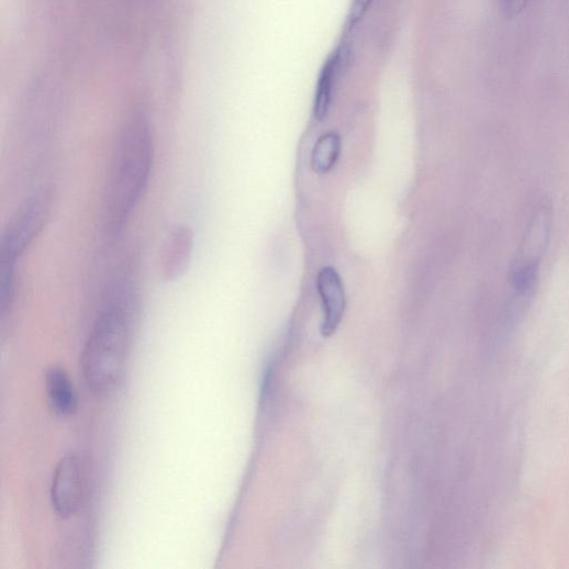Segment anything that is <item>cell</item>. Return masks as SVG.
Here are the masks:
<instances>
[{"label": "cell", "instance_id": "obj_12", "mask_svg": "<svg viewBox=\"0 0 569 569\" xmlns=\"http://www.w3.org/2000/svg\"><path fill=\"white\" fill-rule=\"evenodd\" d=\"M500 9L505 19L520 16L527 8L529 0H499Z\"/></svg>", "mask_w": 569, "mask_h": 569}, {"label": "cell", "instance_id": "obj_1", "mask_svg": "<svg viewBox=\"0 0 569 569\" xmlns=\"http://www.w3.org/2000/svg\"><path fill=\"white\" fill-rule=\"evenodd\" d=\"M134 260L132 254L122 258L81 350L85 383L98 397L115 391L126 367L141 308Z\"/></svg>", "mask_w": 569, "mask_h": 569}, {"label": "cell", "instance_id": "obj_9", "mask_svg": "<svg viewBox=\"0 0 569 569\" xmlns=\"http://www.w3.org/2000/svg\"><path fill=\"white\" fill-rule=\"evenodd\" d=\"M341 60L342 52L338 49L326 60L321 70L313 109L314 118L319 122H323L328 115Z\"/></svg>", "mask_w": 569, "mask_h": 569}, {"label": "cell", "instance_id": "obj_8", "mask_svg": "<svg viewBox=\"0 0 569 569\" xmlns=\"http://www.w3.org/2000/svg\"><path fill=\"white\" fill-rule=\"evenodd\" d=\"M45 390L51 409L59 416L68 417L78 409V397L67 371L52 366L45 373Z\"/></svg>", "mask_w": 569, "mask_h": 569}, {"label": "cell", "instance_id": "obj_2", "mask_svg": "<svg viewBox=\"0 0 569 569\" xmlns=\"http://www.w3.org/2000/svg\"><path fill=\"white\" fill-rule=\"evenodd\" d=\"M155 161L150 121L142 110L133 111L120 131L104 198V231L118 241L145 197Z\"/></svg>", "mask_w": 569, "mask_h": 569}, {"label": "cell", "instance_id": "obj_11", "mask_svg": "<svg viewBox=\"0 0 569 569\" xmlns=\"http://www.w3.org/2000/svg\"><path fill=\"white\" fill-rule=\"evenodd\" d=\"M341 153V136L334 132L324 134L319 138L312 152L313 170L320 175L330 172L338 161Z\"/></svg>", "mask_w": 569, "mask_h": 569}, {"label": "cell", "instance_id": "obj_13", "mask_svg": "<svg viewBox=\"0 0 569 569\" xmlns=\"http://www.w3.org/2000/svg\"><path fill=\"white\" fill-rule=\"evenodd\" d=\"M371 0H354V4L348 18L350 27L359 22L366 13Z\"/></svg>", "mask_w": 569, "mask_h": 569}, {"label": "cell", "instance_id": "obj_4", "mask_svg": "<svg viewBox=\"0 0 569 569\" xmlns=\"http://www.w3.org/2000/svg\"><path fill=\"white\" fill-rule=\"evenodd\" d=\"M551 230V212L546 204L533 214L511 267L513 289L525 295L537 280L539 265L548 245Z\"/></svg>", "mask_w": 569, "mask_h": 569}, {"label": "cell", "instance_id": "obj_6", "mask_svg": "<svg viewBox=\"0 0 569 569\" xmlns=\"http://www.w3.org/2000/svg\"><path fill=\"white\" fill-rule=\"evenodd\" d=\"M196 248V234L191 226L177 224L167 236L159 260V276L165 282L180 279L191 266Z\"/></svg>", "mask_w": 569, "mask_h": 569}, {"label": "cell", "instance_id": "obj_5", "mask_svg": "<svg viewBox=\"0 0 569 569\" xmlns=\"http://www.w3.org/2000/svg\"><path fill=\"white\" fill-rule=\"evenodd\" d=\"M85 500L83 465L77 455L68 454L57 464L52 486L51 502L62 518L74 517Z\"/></svg>", "mask_w": 569, "mask_h": 569}, {"label": "cell", "instance_id": "obj_7", "mask_svg": "<svg viewBox=\"0 0 569 569\" xmlns=\"http://www.w3.org/2000/svg\"><path fill=\"white\" fill-rule=\"evenodd\" d=\"M316 288L323 310L321 333L324 337H330L337 331L345 314L344 282L339 272L334 267L327 266L320 270Z\"/></svg>", "mask_w": 569, "mask_h": 569}, {"label": "cell", "instance_id": "obj_3", "mask_svg": "<svg viewBox=\"0 0 569 569\" xmlns=\"http://www.w3.org/2000/svg\"><path fill=\"white\" fill-rule=\"evenodd\" d=\"M55 203L53 189L42 187L21 205L0 239V261L19 264L48 224Z\"/></svg>", "mask_w": 569, "mask_h": 569}, {"label": "cell", "instance_id": "obj_10", "mask_svg": "<svg viewBox=\"0 0 569 569\" xmlns=\"http://www.w3.org/2000/svg\"><path fill=\"white\" fill-rule=\"evenodd\" d=\"M19 264L0 261V319L3 326L12 320L20 294Z\"/></svg>", "mask_w": 569, "mask_h": 569}]
</instances>
